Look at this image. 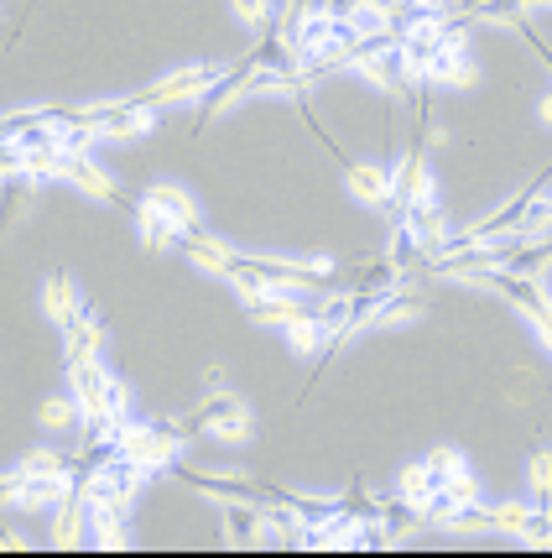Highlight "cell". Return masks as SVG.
I'll use <instances>...</instances> for the list:
<instances>
[{
	"mask_svg": "<svg viewBox=\"0 0 552 558\" xmlns=\"http://www.w3.org/2000/svg\"><path fill=\"white\" fill-rule=\"evenodd\" d=\"M183 423H168V417H151V423H125L121 434V460L142 464L146 475H162V470H177V454H183Z\"/></svg>",
	"mask_w": 552,
	"mask_h": 558,
	"instance_id": "obj_1",
	"label": "cell"
},
{
	"mask_svg": "<svg viewBox=\"0 0 552 558\" xmlns=\"http://www.w3.org/2000/svg\"><path fill=\"white\" fill-rule=\"evenodd\" d=\"M219 73H224V63H193V69H177V73H168V78H157L151 89L131 95V105H142V110H172V105L204 99Z\"/></svg>",
	"mask_w": 552,
	"mask_h": 558,
	"instance_id": "obj_2",
	"label": "cell"
},
{
	"mask_svg": "<svg viewBox=\"0 0 552 558\" xmlns=\"http://www.w3.org/2000/svg\"><path fill=\"white\" fill-rule=\"evenodd\" d=\"M250 78H256V63H250V52H245L235 69H224L209 84V95H204V110H198V121H193V136H204L209 125L224 116V110H235V99H245L250 95Z\"/></svg>",
	"mask_w": 552,
	"mask_h": 558,
	"instance_id": "obj_3",
	"label": "cell"
},
{
	"mask_svg": "<svg viewBox=\"0 0 552 558\" xmlns=\"http://www.w3.org/2000/svg\"><path fill=\"white\" fill-rule=\"evenodd\" d=\"M69 387H73V402L84 413V428H95L110 417V371L99 361H84V365H69Z\"/></svg>",
	"mask_w": 552,
	"mask_h": 558,
	"instance_id": "obj_4",
	"label": "cell"
},
{
	"mask_svg": "<svg viewBox=\"0 0 552 558\" xmlns=\"http://www.w3.org/2000/svg\"><path fill=\"white\" fill-rule=\"evenodd\" d=\"M391 183H396V168H385V162H344V189L360 198L365 209H385L391 204Z\"/></svg>",
	"mask_w": 552,
	"mask_h": 558,
	"instance_id": "obj_5",
	"label": "cell"
},
{
	"mask_svg": "<svg viewBox=\"0 0 552 558\" xmlns=\"http://www.w3.org/2000/svg\"><path fill=\"white\" fill-rule=\"evenodd\" d=\"M396 215H402V225H407L412 235H417V245H422V256H432L438 245L449 241V219H443V209H438V194L417 198V204H402Z\"/></svg>",
	"mask_w": 552,
	"mask_h": 558,
	"instance_id": "obj_6",
	"label": "cell"
},
{
	"mask_svg": "<svg viewBox=\"0 0 552 558\" xmlns=\"http://www.w3.org/2000/svg\"><path fill=\"white\" fill-rule=\"evenodd\" d=\"M99 350H105V324H99V314L84 303V308H78V318L63 329V365L99 361Z\"/></svg>",
	"mask_w": 552,
	"mask_h": 558,
	"instance_id": "obj_7",
	"label": "cell"
},
{
	"mask_svg": "<svg viewBox=\"0 0 552 558\" xmlns=\"http://www.w3.org/2000/svg\"><path fill=\"white\" fill-rule=\"evenodd\" d=\"M63 183H73L78 194H89V198H105V204H121V189H115V178L99 168L95 157L84 151V157H69L63 151Z\"/></svg>",
	"mask_w": 552,
	"mask_h": 558,
	"instance_id": "obj_8",
	"label": "cell"
},
{
	"mask_svg": "<svg viewBox=\"0 0 552 558\" xmlns=\"http://www.w3.org/2000/svg\"><path fill=\"white\" fill-rule=\"evenodd\" d=\"M183 256H188L193 267L214 271V277H230V271L241 267V256H235V251H230V245H224V241H214V235H209L204 225L183 235Z\"/></svg>",
	"mask_w": 552,
	"mask_h": 558,
	"instance_id": "obj_9",
	"label": "cell"
},
{
	"mask_svg": "<svg viewBox=\"0 0 552 558\" xmlns=\"http://www.w3.org/2000/svg\"><path fill=\"white\" fill-rule=\"evenodd\" d=\"M432 194V172H428V151L422 142L407 151V162H396V183H391V204L402 209V204H417V198Z\"/></svg>",
	"mask_w": 552,
	"mask_h": 558,
	"instance_id": "obj_10",
	"label": "cell"
},
{
	"mask_svg": "<svg viewBox=\"0 0 552 558\" xmlns=\"http://www.w3.org/2000/svg\"><path fill=\"white\" fill-rule=\"evenodd\" d=\"M219 537H224V543H266V511H261V501H224Z\"/></svg>",
	"mask_w": 552,
	"mask_h": 558,
	"instance_id": "obj_11",
	"label": "cell"
},
{
	"mask_svg": "<svg viewBox=\"0 0 552 558\" xmlns=\"http://www.w3.org/2000/svg\"><path fill=\"white\" fill-rule=\"evenodd\" d=\"M142 198H151V204H157V209H162V215H168L183 235H188V230H198V198H193L183 183H151Z\"/></svg>",
	"mask_w": 552,
	"mask_h": 558,
	"instance_id": "obj_12",
	"label": "cell"
},
{
	"mask_svg": "<svg viewBox=\"0 0 552 558\" xmlns=\"http://www.w3.org/2000/svg\"><path fill=\"white\" fill-rule=\"evenodd\" d=\"M89 507V537L99 548H131V511L125 507H110V501H84Z\"/></svg>",
	"mask_w": 552,
	"mask_h": 558,
	"instance_id": "obj_13",
	"label": "cell"
},
{
	"mask_svg": "<svg viewBox=\"0 0 552 558\" xmlns=\"http://www.w3.org/2000/svg\"><path fill=\"white\" fill-rule=\"evenodd\" d=\"M245 314L256 318V324H266V329H287L292 318L308 314V303H303V298H292V292L266 288L261 298H256V303H245Z\"/></svg>",
	"mask_w": 552,
	"mask_h": 558,
	"instance_id": "obj_14",
	"label": "cell"
},
{
	"mask_svg": "<svg viewBox=\"0 0 552 558\" xmlns=\"http://www.w3.org/2000/svg\"><path fill=\"white\" fill-rule=\"evenodd\" d=\"M78 308H84V298L73 288V277L69 271H52L48 282H42V314H48L58 329H69L73 318H78Z\"/></svg>",
	"mask_w": 552,
	"mask_h": 558,
	"instance_id": "obj_15",
	"label": "cell"
},
{
	"mask_svg": "<svg viewBox=\"0 0 552 558\" xmlns=\"http://www.w3.org/2000/svg\"><path fill=\"white\" fill-rule=\"evenodd\" d=\"M136 230H142V251L146 256H157V251H168L172 241H183V230L172 225L151 198H136Z\"/></svg>",
	"mask_w": 552,
	"mask_h": 558,
	"instance_id": "obj_16",
	"label": "cell"
},
{
	"mask_svg": "<svg viewBox=\"0 0 552 558\" xmlns=\"http://www.w3.org/2000/svg\"><path fill=\"white\" fill-rule=\"evenodd\" d=\"M376 527H381L385 543H402V537H412L422 527V507H412L402 496H385L381 511H376Z\"/></svg>",
	"mask_w": 552,
	"mask_h": 558,
	"instance_id": "obj_17",
	"label": "cell"
},
{
	"mask_svg": "<svg viewBox=\"0 0 552 558\" xmlns=\"http://www.w3.org/2000/svg\"><path fill=\"white\" fill-rule=\"evenodd\" d=\"M89 533V507H84V496H78V486L63 496V507H58V517H52V543L58 548H78V537Z\"/></svg>",
	"mask_w": 552,
	"mask_h": 558,
	"instance_id": "obj_18",
	"label": "cell"
},
{
	"mask_svg": "<svg viewBox=\"0 0 552 558\" xmlns=\"http://www.w3.org/2000/svg\"><path fill=\"white\" fill-rule=\"evenodd\" d=\"M548 267H552V241H522V235H516V245L505 251L501 271H516V277H542Z\"/></svg>",
	"mask_w": 552,
	"mask_h": 558,
	"instance_id": "obj_19",
	"label": "cell"
},
{
	"mask_svg": "<svg viewBox=\"0 0 552 558\" xmlns=\"http://www.w3.org/2000/svg\"><path fill=\"white\" fill-rule=\"evenodd\" d=\"M402 277H407V267L385 251V256H376L370 267H360V277H355V292H376V298H385V292L402 288Z\"/></svg>",
	"mask_w": 552,
	"mask_h": 558,
	"instance_id": "obj_20",
	"label": "cell"
},
{
	"mask_svg": "<svg viewBox=\"0 0 552 558\" xmlns=\"http://www.w3.org/2000/svg\"><path fill=\"white\" fill-rule=\"evenodd\" d=\"M250 434H256V417H250V408L241 397L209 423V438H219V444H250Z\"/></svg>",
	"mask_w": 552,
	"mask_h": 558,
	"instance_id": "obj_21",
	"label": "cell"
},
{
	"mask_svg": "<svg viewBox=\"0 0 552 558\" xmlns=\"http://www.w3.org/2000/svg\"><path fill=\"white\" fill-rule=\"evenodd\" d=\"M282 335H287L292 355H308V361H318V355H323V344H329V329H323V324L312 318V308H308L303 318H292Z\"/></svg>",
	"mask_w": 552,
	"mask_h": 558,
	"instance_id": "obj_22",
	"label": "cell"
},
{
	"mask_svg": "<svg viewBox=\"0 0 552 558\" xmlns=\"http://www.w3.org/2000/svg\"><path fill=\"white\" fill-rule=\"evenodd\" d=\"M396 496H402V501H412V507H428L432 496H438V481H432L428 460L402 464V481H396Z\"/></svg>",
	"mask_w": 552,
	"mask_h": 558,
	"instance_id": "obj_23",
	"label": "cell"
},
{
	"mask_svg": "<svg viewBox=\"0 0 552 558\" xmlns=\"http://www.w3.org/2000/svg\"><path fill=\"white\" fill-rule=\"evenodd\" d=\"M428 314V298H417V292H385L381 308H376V324H412V318Z\"/></svg>",
	"mask_w": 552,
	"mask_h": 558,
	"instance_id": "obj_24",
	"label": "cell"
},
{
	"mask_svg": "<svg viewBox=\"0 0 552 558\" xmlns=\"http://www.w3.org/2000/svg\"><path fill=\"white\" fill-rule=\"evenodd\" d=\"M32 198V178L26 172H5L0 178V235H5V225L22 215V204Z\"/></svg>",
	"mask_w": 552,
	"mask_h": 558,
	"instance_id": "obj_25",
	"label": "cell"
},
{
	"mask_svg": "<svg viewBox=\"0 0 552 558\" xmlns=\"http://www.w3.org/2000/svg\"><path fill=\"white\" fill-rule=\"evenodd\" d=\"M527 490L537 507H552V449H531L527 454Z\"/></svg>",
	"mask_w": 552,
	"mask_h": 558,
	"instance_id": "obj_26",
	"label": "cell"
},
{
	"mask_svg": "<svg viewBox=\"0 0 552 558\" xmlns=\"http://www.w3.org/2000/svg\"><path fill=\"white\" fill-rule=\"evenodd\" d=\"M230 11H235V22H245L256 37L277 26V0H230Z\"/></svg>",
	"mask_w": 552,
	"mask_h": 558,
	"instance_id": "obj_27",
	"label": "cell"
},
{
	"mask_svg": "<svg viewBox=\"0 0 552 558\" xmlns=\"http://www.w3.org/2000/svg\"><path fill=\"white\" fill-rule=\"evenodd\" d=\"M42 428H48V434H73V428H78V402H69V397H48V402H42Z\"/></svg>",
	"mask_w": 552,
	"mask_h": 558,
	"instance_id": "obj_28",
	"label": "cell"
},
{
	"mask_svg": "<svg viewBox=\"0 0 552 558\" xmlns=\"http://www.w3.org/2000/svg\"><path fill=\"white\" fill-rule=\"evenodd\" d=\"M531 511H537V501H501V507H495V533L522 537L531 522Z\"/></svg>",
	"mask_w": 552,
	"mask_h": 558,
	"instance_id": "obj_29",
	"label": "cell"
},
{
	"mask_svg": "<svg viewBox=\"0 0 552 558\" xmlns=\"http://www.w3.org/2000/svg\"><path fill=\"white\" fill-rule=\"evenodd\" d=\"M443 496H454L458 507H475V501H480L484 496V486H480V475H475V470H469V464H464V470H454V475H449V481H443Z\"/></svg>",
	"mask_w": 552,
	"mask_h": 558,
	"instance_id": "obj_30",
	"label": "cell"
},
{
	"mask_svg": "<svg viewBox=\"0 0 552 558\" xmlns=\"http://www.w3.org/2000/svg\"><path fill=\"white\" fill-rule=\"evenodd\" d=\"M349 303H355V288H349V292H329V298L312 308V318L334 335V329H344V318H349Z\"/></svg>",
	"mask_w": 552,
	"mask_h": 558,
	"instance_id": "obj_31",
	"label": "cell"
},
{
	"mask_svg": "<svg viewBox=\"0 0 552 558\" xmlns=\"http://www.w3.org/2000/svg\"><path fill=\"white\" fill-rule=\"evenodd\" d=\"M428 470H432V481L443 486L454 470H464V454H458V449H432V454H428Z\"/></svg>",
	"mask_w": 552,
	"mask_h": 558,
	"instance_id": "obj_32",
	"label": "cell"
},
{
	"mask_svg": "<svg viewBox=\"0 0 552 558\" xmlns=\"http://www.w3.org/2000/svg\"><path fill=\"white\" fill-rule=\"evenodd\" d=\"M365 5H370L381 22H391V26H402L412 16V0H365Z\"/></svg>",
	"mask_w": 552,
	"mask_h": 558,
	"instance_id": "obj_33",
	"label": "cell"
},
{
	"mask_svg": "<svg viewBox=\"0 0 552 558\" xmlns=\"http://www.w3.org/2000/svg\"><path fill=\"white\" fill-rule=\"evenodd\" d=\"M110 417H131V387L121 376H110Z\"/></svg>",
	"mask_w": 552,
	"mask_h": 558,
	"instance_id": "obj_34",
	"label": "cell"
},
{
	"mask_svg": "<svg viewBox=\"0 0 552 558\" xmlns=\"http://www.w3.org/2000/svg\"><path fill=\"white\" fill-rule=\"evenodd\" d=\"M365 0H329V11H334V22H349L355 11H360Z\"/></svg>",
	"mask_w": 552,
	"mask_h": 558,
	"instance_id": "obj_35",
	"label": "cell"
},
{
	"mask_svg": "<svg viewBox=\"0 0 552 558\" xmlns=\"http://www.w3.org/2000/svg\"><path fill=\"white\" fill-rule=\"evenodd\" d=\"M531 329H537V335H542V344H548V350H552V308H548V314H542V318H537Z\"/></svg>",
	"mask_w": 552,
	"mask_h": 558,
	"instance_id": "obj_36",
	"label": "cell"
},
{
	"mask_svg": "<svg viewBox=\"0 0 552 558\" xmlns=\"http://www.w3.org/2000/svg\"><path fill=\"white\" fill-rule=\"evenodd\" d=\"M537 121H542V125H552V95H542V99H537Z\"/></svg>",
	"mask_w": 552,
	"mask_h": 558,
	"instance_id": "obj_37",
	"label": "cell"
},
{
	"mask_svg": "<svg viewBox=\"0 0 552 558\" xmlns=\"http://www.w3.org/2000/svg\"><path fill=\"white\" fill-rule=\"evenodd\" d=\"M0 548H26L22 533H0Z\"/></svg>",
	"mask_w": 552,
	"mask_h": 558,
	"instance_id": "obj_38",
	"label": "cell"
}]
</instances>
